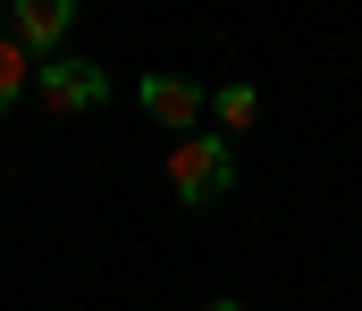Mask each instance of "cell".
Wrapping results in <instances>:
<instances>
[{
  "label": "cell",
  "mask_w": 362,
  "mask_h": 311,
  "mask_svg": "<svg viewBox=\"0 0 362 311\" xmlns=\"http://www.w3.org/2000/svg\"><path fill=\"white\" fill-rule=\"evenodd\" d=\"M236 185V160H228V135H177L169 143V194H177L185 210H211L219 194Z\"/></svg>",
  "instance_id": "cell-1"
},
{
  "label": "cell",
  "mask_w": 362,
  "mask_h": 311,
  "mask_svg": "<svg viewBox=\"0 0 362 311\" xmlns=\"http://www.w3.org/2000/svg\"><path fill=\"white\" fill-rule=\"evenodd\" d=\"M34 93H42V109L76 118V109H101V102H110V76H101L93 59H68V51H51V59L34 68Z\"/></svg>",
  "instance_id": "cell-2"
},
{
  "label": "cell",
  "mask_w": 362,
  "mask_h": 311,
  "mask_svg": "<svg viewBox=\"0 0 362 311\" xmlns=\"http://www.w3.org/2000/svg\"><path fill=\"white\" fill-rule=\"evenodd\" d=\"M68 25H76V0H8V34H17L34 59H51V51L68 42Z\"/></svg>",
  "instance_id": "cell-3"
},
{
  "label": "cell",
  "mask_w": 362,
  "mask_h": 311,
  "mask_svg": "<svg viewBox=\"0 0 362 311\" xmlns=\"http://www.w3.org/2000/svg\"><path fill=\"white\" fill-rule=\"evenodd\" d=\"M144 109H152L169 135H194V126H202V85H185V76H144Z\"/></svg>",
  "instance_id": "cell-4"
},
{
  "label": "cell",
  "mask_w": 362,
  "mask_h": 311,
  "mask_svg": "<svg viewBox=\"0 0 362 311\" xmlns=\"http://www.w3.org/2000/svg\"><path fill=\"white\" fill-rule=\"evenodd\" d=\"M211 118H219L228 135H245V126L262 118V93H253V85H219V93H211Z\"/></svg>",
  "instance_id": "cell-5"
},
{
  "label": "cell",
  "mask_w": 362,
  "mask_h": 311,
  "mask_svg": "<svg viewBox=\"0 0 362 311\" xmlns=\"http://www.w3.org/2000/svg\"><path fill=\"white\" fill-rule=\"evenodd\" d=\"M34 68H42V59H34V51L0 25V93H25V85H34Z\"/></svg>",
  "instance_id": "cell-6"
},
{
  "label": "cell",
  "mask_w": 362,
  "mask_h": 311,
  "mask_svg": "<svg viewBox=\"0 0 362 311\" xmlns=\"http://www.w3.org/2000/svg\"><path fill=\"white\" fill-rule=\"evenodd\" d=\"M8 109H17V93H0V118H8Z\"/></svg>",
  "instance_id": "cell-7"
},
{
  "label": "cell",
  "mask_w": 362,
  "mask_h": 311,
  "mask_svg": "<svg viewBox=\"0 0 362 311\" xmlns=\"http://www.w3.org/2000/svg\"><path fill=\"white\" fill-rule=\"evenodd\" d=\"M202 311H245V303H202Z\"/></svg>",
  "instance_id": "cell-8"
}]
</instances>
